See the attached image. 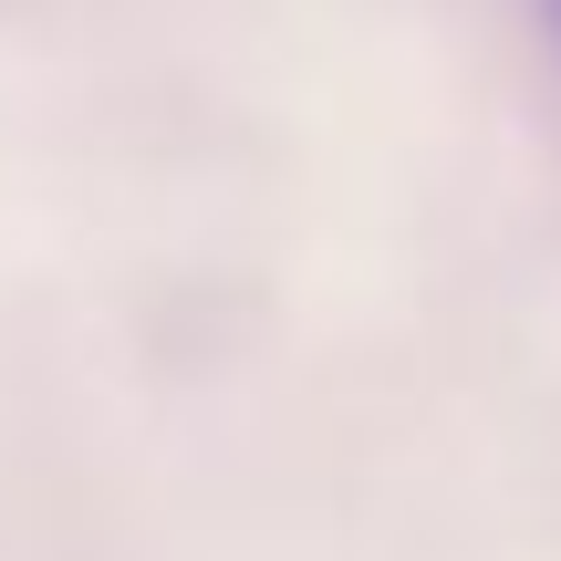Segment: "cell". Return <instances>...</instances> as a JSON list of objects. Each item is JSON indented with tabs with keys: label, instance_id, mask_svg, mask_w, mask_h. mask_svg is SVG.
I'll list each match as a JSON object with an SVG mask.
<instances>
[{
	"label": "cell",
	"instance_id": "1",
	"mask_svg": "<svg viewBox=\"0 0 561 561\" xmlns=\"http://www.w3.org/2000/svg\"><path fill=\"white\" fill-rule=\"evenodd\" d=\"M541 21H551V42H561V0H541Z\"/></svg>",
	"mask_w": 561,
	"mask_h": 561
}]
</instances>
